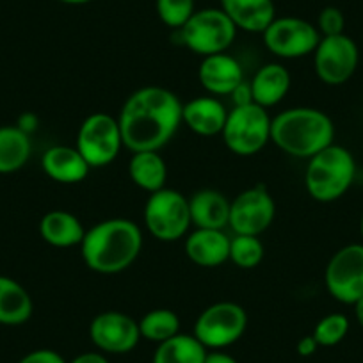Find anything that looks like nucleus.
<instances>
[{
	"label": "nucleus",
	"instance_id": "obj_8",
	"mask_svg": "<svg viewBox=\"0 0 363 363\" xmlns=\"http://www.w3.org/2000/svg\"><path fill=\"white\" fill-rule=\"evenodd\" d=\"M75 148L91 169L113 164L125 148L118 118L107 113L89 114L77 130Z\"/></svg>",
	"mask_w": 363,
	"mask_h": 363
},
{
	"label": "nucleus",
	"instance_id": "obj_29",
	"mask_svg": "<svg viewBox=\"0 0 363 363\" xmlns=\"http://www.w3.org/2000/svg\"><path fill=\"white\" fill-rule=\"evenodd\" d=\"M349 317L345 313H328L313 328V338L317 340L319 347H333L338 345L349 333Z\"/></svg>",
	"mask_w": 363,
	"mask_h": 363
},
{
	"label": "nucleus",
	"instance_id": "obj_3",
	"mask_svg": "<svg viewBox=\"0 0 363 363\" xmlns=\"http://www.w3.org/2000/svg\"><path fill=\"white\" fill-rule=\"evenodd\" d=\"M333 141V120L315 107H292L272 118L271 143L296 159H312Z\"/></svg>",
	"mask_w": 363,
	"mask_h": 363
},
{
	"label": "nucleus",
	"instance_id": "obj_18",
	"mask_svg": "<svg viewBox=\"0 0 363 363\" xmlns=\"http://www.w3.org/2000/svg\"><path fill=\"white\" fill-rule=\"evenodd\" d=\"M41 167L50 180L62 184V186L80 184L86 180L91 169L79 150L75 146L66 145H55L45 150L41 155Z\"/></svg>",
	"mask_w": 363,
	"mask_h": 363
},
{
	"label": "nucleus",
	"instance_id": "obj_40",
	"mask_svg": "<svg viewBox=\"0 0 363 363\" xmlns=\"http://www.w3.org/2000/svg\"><path fill=\"white\" fill-rule=\"evenodd\" d=\"M359 237H362V242H363V212L359 216Z\"/></svg>",
	"mask_w": 363,
	"mask_h": 363
},
{
	"label": "nucleus",
	"instance_id": "obj_2",
	"mask_svg": "<svg viewBox=\"0 0 363 363\" xmlns=\"http://www.w3.org/2000/svg\"><path fill=\"white\" fill-rule=\"evenodd\" d=\"M143 232L138 223L111 218L86 230L80 242V257L96 274H120L139 258Z\"/></svg>",
	"mask_w": 363,
	"mask_h": 363
},
{
	"label": "nucleus",
	"instance_id": "obj_14",
	"mask_svg": "<svg viewBox=\"0 0 363 363\" xmlns=\"http://www.w3.org/2000/svg\"><path fill=\"white\" fill-rule=\"evenodd\" d=\"M89 338L104 354H127L141 340L139 323L123 312L106 310L91 320Z\"/></svg>",
	"mask_w": 363,
	"mask_h": 363
},
{
	"label": "nucleus",
	"instance_id": "obj_31",
	"mask_svg": "<svg viewBox=\"0 0 363 363\" xmlns=\"http://www.w3.org/2000/svg\"><path fill=\"white\" fill-rule=\"evenodd\" d=\"M317 30H319L320 38L326 36H338V34H344L345 29V16L344 13L340 11L335 6H328L317 16L315 23Z\"/></svg>",
	"mask_w": 363,
	"mask_h": 363
},
{
	"label": "nucleus",
	"instance_id": "obj_30",
	"mask_svg": "<svg viewBox=\"0 0 363 363\" xmlns=\"http://www.w3.org/2000/svg\"><path fill=\"white\" fill-rule=\"evenodd\" d=\"M157 15L167 29L180 30L196 11L194 0H157Z\"/></svg>",
	"mask_w": 363,
	"mask_h": 363
},
{
	"label": "nucleus",
	"instance_id": "obj_12",
	"mask_svg": "<svg viewBox=\"0 0 363 363\" xmlns=\"http://www.w3.org/2000/svg\"><path fill=\"white\" fill-rule=\"evenodd\" d=\"M312 55L317 79L326 86H342L347 82L359 62L358 45L345 33L320 38Z\"/></svg>",
	"mask_w": 363,
	"mask_h": 363
},
{
	"label": "nucleus",
	"instance_id": "obj_32",
	"mask_svg": "<svg viewBox=\"0 0 363 363\" xmlns=\"http://www.w3.org/2000/svg\"><path fill=\"white\" fill-rule=\"evenodd\" d=\"M18 363H68L57 351L54 349H36L30 351L20 359Z\"/></svg>",
	"mask_w": 363,
	"mask_h": 363
},
{
	"label": "nucleus",
	"instance_id": "obj_22",
	"mask_svg": "<svg viewBox=\"0 0 363 363\" xmlns=\"http://www.w3.org/2000/svg\"><path fill=\"white\" fill-rule=\"evenodd\" d=\"M86 228L77 216L68 211H50L41 218L40 235L52 247L80 246Z\"/></svg>",
	"mask_w": 363,
	"mask_h": 363
},
{
	"label": "nucleus",
	"instance_id": "obj_5",
	"mask_svg": "<svg viewBox=\"0 0 363 363\" xmlns=\"http://www.w3.org/2000/svg\"><path fill=\"white\" fill-rule=\"evenodd\" d=\"M143 219H145V226L150 235H153V239L160 242H177L180 239H186L189 228L193 226L189 198L184 196L180 191L164 187L150 194Z\"/></svg>",
	"mask_w": 363,
	"mask_h": 363
},
{
	"label": "nucleus",
	"instance_id": "obj_17",
	"mask_svg": "<svg viewBox=\"0 0 363 363\" xmlns=\"http://www.w3.org/2000/svg\"><path fill=\"white\" fill-rule=\"evenodd\" d=\"M187 258L198 267H219L230 257V237L225 230H207L194 228V232L187 233L184 244Z\"/></svg>",
	"mask_w": 363,
	"mask_h": 363
},
{
	"label": "nucleus",
	"instance_id": "obj_39",
	"mask_svg": "<svg viewBox=\"0 0 363 363\" xmlns=\"http://www.w3.org/2000/svg\"><path fill=\"white\" fill-rule=\"evenodd\" d=\"M61 4H68V6H84V4H89L93 0H57Z\"/></svg>",
	"mask_w": 363,
	"mask_h": 363
},
{
	"label": "nucleus",
	"instance_id": "obj_28",
	"mask_svg": "<svg viewBox=\"0 0 363 363\" xmlns=\"http://www.w3.org/2000/svg\"><path fill=\"white\" fill-rule=\"evenodd\" d=\"M265 247L260 237L257 235H235L230 237V257L228 262L237 265L239 269L258 267L264 260Z\"/></svg>",
	"mask_w": 363,
	"mask_h": 363
},
{
	"label": "nucleus",
	"instance_id": "obj_9",
	"mask_svg": "<svg viewBox=\"0 0 363 363\" xmlns=\"http://www.w3.org/2000/svg\"><path fill=\"white\" fill-rule=\"evenodd\" d=\"M247 328V313L239 303H212L198 315L193 335L207 351H225L242 338Z\"/></svg>",
	"mask_w": 363,
	"mask_h": 363
},
{
	"label": "nucleus",
	"instance_id": "obj_24",
	"mask_svg": "<svg viewBox=\"0 0 363 363\" xmlns=\"http://www.w3.org/2000/svg\"><path fill=\"white\" fill-rule=\"evenodd\" d=\"M128 177L132 184L148 194L166 187L167 166L159 152H135L128 160Z\"/></svg>",
	"mask_w": 363,
	"mask_h": 363
},
{
	"label": "nucleus",
	"instance_id": "obj_1",
	"mask_svg": "<svg viewBox=\"0 0 363 363\" xmlns=\"http://www.w3.org/2000/svg\"><path fill=\"white\" fill-rule=\"evenodd\" d=\"M182 106L173 91L162 86L139 87L118 114L123 146L128 152H160L182 125Z\"/></svg>",
	"mask_w": 363,
	"mask_h": 363
},
{
	"label": "nucleus",
	"instance_id": "obj_35",
	"mask_svg": "<svg viewBox=\"0 0 363 363\" xmlns=\"http://www.w3.org/2000/svg\"><path fill=\"white\" fill-rule=\"evenodd\" d=\"M68 363H111L107 356L100 351H87L82 354H77Z\"/></svg>",
	"mask_w": 363,
	"mask_h": 363
},
{
	"label": "nucleus",
	"instance_id": "obj_6",
	"mask_svg": "<svg viewBox=\"0 0 363 363\" xmlns=\"http://www.w3.org/2000/svg\"><path fill=\"white\" fill-rule=\"evenodd\" d=\"M271 123L267 109L257 104L232 107L221 132L223 143L233 155L253 157L271 143Z\"/></svg>",
	"mask_w": 363,
	"mask_h": 363
},
{
	"label": "nucleus",
	"instance_id": "obj_26",
	"mask_svg": "<svg viewBox=\"0 0 363 363\" xmlns=\"http://www.w3.org/2000/svg\"><path fill=\"white\" fill-rule=\"evenodd\" d=\"M207 349L194 335L178 333L169 340L157 344L152 363H203Z\"/></svg>",
	"mask_w": 363,
	"mask_h": 363
},
{
	"label": "nucleus",
	"instance_id": "obj_34",
	"mask_svg": "<svg viewBox=\"0 0 363 363\" xmlns=\"http://www.w3.org/2000/svg\"><path fill=\"white\" fill-rule=\"evenodd\" d=\"M319 349V344L313 338V335H305L303 338H299V342L296 344V351H298L299 356L303 358H308V356L315 354V351Z\"/></svg>",
	"mask_w": 363,
	"mask_h": 363
},
{
	"label": "nucleus",
	"instance_id": "obj_10",
	"mask_svg": "<svg viewBox=\"0 0 363 363\" xmlns=\"http://www.w3.org/2000/svg\"><path fill=\"white\" fill-rule=\"evenodd\" d=\"M324 285L335 301L354 305L363 298V242L335 251L324 269Z\"/></svg>",
	"mask_w": 363,
	"mask_h": 363
},
{
	"label": "nucleus",
	"instance_id": "obj_7",
	"mask_svg": "<svg viewBox=\"0 0 363 363\" xmlns=\"http://www.w3.org/2000/svg\"><path fill=\"white\" fill-rule=\"evenodd\" d=\"M178 34L187 50L207 57L228 50L235 40L237 29L221 8H207L196 9Z\"/></svg>",
	"mask_w": 363,
	"mask_h": 363
},
{
	"label": "nucleus",
	"instance_id": "obj_20",
	"mask_svg": "<svg viewBox=\"0 0 363 363\" xmlns=\"http://www.w3.org/2000/svg\"><path fill=\"white\" fill-rule=\"evenodd\" d=\"M291 72L281 62H267L260 66L250 82L253 104L271 109L287 96L291 89Z\"/></svg>",
	"mask_w": 363,
	"mask_h": 363
},
{
	"label": "nucleus",
	"instance_id": "obj_11",
	"mask_svg": "<svg viewBox=\"0 0 363 363\" xmlns=\"http://www.w3.org/2000/svg\"><path fill=\"white\" fill-rule=\"evenodd\" d=\"M262 40L274 57L301 59L313 54L320 41V34L308 20L298 16H277L262 33Z\"/></svg>",
	"mask_w": 363,
	"mask_h": 363
},
{
	"label": "nucleus",
	"instance_id": "obj_27",
	"mask_svg": "<svg viewBox=\"0 0 363 363\" xmlns=\"http://www.w3.org/2000/svg\"><path fill=\"white\" fill-rule=\"evenodd\" d=\"M138 323L141 338L153 344H162L180 333V317L169 308L150 310Z\"/></svg>",
	"mask_w": 363,
	"mask_h": 363
},
{
	"label": "nucleus",
	"instance_id": "obj_19",
	"mask_svg": "<svg viewBox=\"0 0 363 363\" xmlns=\"http://www.w3.org/2000/svg\"><path fill=\"white\" fill-rule=\"evenodd\" d=\"M221 9L237 30L262 34L277 18L272 0H221Z\"/></svg>",
	"mask_w": 363,
	"mask_h": 363
},
{
	"label": "nucleus",
	"instance_id": "obj_37",
	"mask_svg": "<svg viewBox=\"0 0 363 363\" xmlns=\"http://www.w3.org/2000/svg\"><path fill=\"white\" fill-rule=\"evenodd\" d=\"M16 127L22 128L26 134H30V132L36 128V116H33V114H23V116H20L18 125H16Z\"/></svg>",
	"mask_w": 363,
	"mask_h": 363
},
{
	"label": "nucleus",
	"instance_id": "obj_25",
	"mask_svg": "<svg viewBox=\"0 0 363 363\" xmlns=\"http://www.w3.org/2000/svg\"><path fill=\"white\" fill-rule=\"evenodd\" d=\"M33 143L29 134L16 125L0 127V174H11L22 169L30 159Z\"/></svg>",
	"mask_w": 363,
	"mask_h": 363
},
{
	"label": "nucleus",
	"instance_id": "obj_16",
	"mask_svg": "<svg viewBox=\"0 0 363 363\" xmlns=\"http://www.w3.org/2000/svg\"><path fill=\"white\" fill-rule=\"evenodd\" d=\"M228 109L218 96H196L182 106V125L201 138L221 135Z\"/></svg>",
	"mask_w": 363,
	"mask_h": 363
},
{
	"label": "nucleus",
	"instance_id": "obj_36",
	"mask_svg": "<svg viewBox=\"0 0 363 363\" xmlns=\"http://www.w3.org/2000/svg\"><path fill=\"white\" fill-rule=\"evenodd\" d=\"M203 363H239L232 354L225 351H207Z\"/></svg>",
	"mask_w": 363,
	"mask_h": 363
},
{
	"label": "nucleus",
	"instance_id": "obj_33",
	"mask_svg": "<svg viewBox=\"0 0 363 363\" xmlns=\"http://www.w3.org/2000/svg\"><path fill=\"white\" fill-rule=\"evenodd\" d=\"M230 99H232L233 107H240V106H247V104H253V95H251L250 82H246V80H244L242 84H239V86L233 89L232 95H230Z\"/></svg>",
	"mask_w": 363,
	"mask_h": 363
},
{
	"label": "nucleus",
	"instance_id": "obj_38",
	"mask_svg": "<svg viewBox=\"0 0 363 363\" xmlns=\"http://www.w3.org/2000/svg\"><path fill=\"white\" fill-rule=\"evenodd\" d=\"M352 308H354V317H356V323L359 324V328L363 330V298L358 299V301L352 305Z\"/></svg>",
	"mask_w": 363,
	"mask_h": 363
},
{
	"label": "nucleus",
	"instance_id": "obj_13",
	"mask_svg": "<svg viewBox=\"0 0 363 363\" xmlns=\"http://www.w3.org/2000/svg\"><path fill=\"white\" fill-rule=\"evenodd\" d=\"M277 203L264 186H255L237 194L230 203L228 226L235 235L260 237L274 221Z\"/></svg>",
	"mask_w": 363,
	"mask_h": 363
},
{
	"label": "nucleus",
	"instance_id": "obj_4",
	"mask_svg": "<svg viewBox=\"0 0 363 363\" xmlns=\"http://www.w3.org/2000/svg\"><path fill=\"white\" fill-rule=\"evenodd\" d=\"M356 178V160L347 148L330 145L308 159L305 187L310 198L319 203H333L345 196Z\"/></svg>",
	"mask_w": 363,
	"mask_h": 363
},
{
	"label": "nucleus",
	"instance_id": "obj_23",
	"mask_svg": "<svg viewBox=\"0 0 363 363\" xmlns=\"http://www.w3.org/2000/svg\"><path fill=\"white\" fill-rule=\"evenodd\" d=\"M34 303L27 289L9 277H0V324L20 326L33 317Z\"/></svg>",
	"mask_w": 363,
	"mask_h": 363
},
{
	"label": "nucleus",
	"instance_id": "obj_15",
	"mask_svg": "<svg viewBox=\"0 0 363 363\" xmlns=\"http://www.w3.org/2000/svg\"><path fill=\"white\" fill-rule=\"evenodd\" d=\"M198 80L211 96H230L239 84L244 82V69L240 62L230 54L201 57Z\"/></svg>",
	"mask_w": 363,
	"mask_h": 363
},
{
	"label": "nucleus",
	"instance_id": "obj_21",
	"mask_svg": "<svg viewBox=\"0 0 363 363\" xmlns=\"http://www.w3.org/2000/svg\"><path fill=\"white\" fill-rule=\"evenodd\" d=\"M232 200L216 189H200L189 198L191 223L194 228L225 230L230 219Z\"/></svg>",
	"mask_w": 363,
	"mask_h": 363
}]
</instances>
